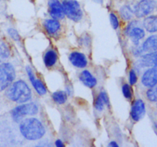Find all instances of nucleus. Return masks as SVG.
I'll list each match as a JSON object with an SVG mask.
<instances>
[{
	"instance_id": "nucleus-14",
	"label": "nucleus",
	"mask_w": 157,
	"mask_h": 147,
	"mask_svg": "<svg viewBox=\"0 0 157 147\" xmlns=\"http://www.w3.org/2000/svg\"><path fill=\"white\" fill-rule=\"evenodd\" d=\"M110 105V100H109L108 95L105 91H101L97 99L95 100V108L98 111H102L104 109L105 106Z\"/></svg>"
},
{
	"instance_id": "nucleus-11",
	"label": "nucleus",
	"mask_w": 157,
	"mask_h": 147,
	"mask_svg": "<svg viewBox=\"0 0 157 147\" xmlns=\"http://www.w3.org/2000/svg\"><path fill=\"white\" fill-rule=\"evenodd\" d=\"M26 70H27L28 76H29V80H30L31 83H32V84L33 85L34 88L36 90L37 93L39 95L45 94L46 92H47V90H46L44 84H43L40 80L37 79V78L35 77V74H34L33 71H32V70L31 69V67H27Z\"/></svg>"
},
{
	"instance_id": "nucleus-1",
	"label": "nucleus",
	"mask_w": 157,
	"mask_h": 147,
	"mask_svg": "<svg viewBox=\"0 0 157 147\" xmlns=\"http://www.w3.org/2000/svg\"><path fill=\"white\" fill-rule=\"evenodd\" d=\"M20 132L25 139L37 140L44 136L45 129L40 120L34 117L23 119L20 123Z\"/></svg>"
},
{
	"instance_id": "nucleus-10",
	"label": "nucleus",
	"mask_w": 157,
	"mask_h": 147,
	"mask_svg": "<svg viewBox=\"0 0 157 147\" xmlns=\"http://www.w3.org/2000/svg\"><path fill=\"white\" fill-rule=\"evenodd\" d=\"M138 64L140 67H157V51L149 52L148 54L141 57L140 61H138Z\"/></svg>"
},
{
	"instance_id": "nucleus-12",
	"label": "nucleus",
	"mask_w": 157,
	"mask_h": 147,
	"mask_svg": "<svg viewBox=\"0 0 157 147\" xmlns=\"http://www.w3.org/2000/svg\"><path fill=\"white\" fill-rule=\"evenodd\" d=\"M69 61L75 67L78 68H84L87 64V58L81 52H72L69 56Z\"/></svg>"
},
{
	"instance_id": "nucleus-31",
	"label": "nucleus",
	"mask_w": 157,
	"mask_h": 147,
	"mask_svg": "<svg viewBox=\"0 0 157 147\" xmlns=\"http://www.w3.org/2000/svg\"><path fill=\"white\" fill-rule=\"evenodd\" d=\"M122 1H127V0H122Z\"/></svg>"
},
{
	"instance_id": "nucleus-5",
	"label": "nucleus",
	"mask_w": 157,
	"mask_h": 147,
	"mask_svg": "<svg viewBox=\"0 0 157 147\" xmlns=\"http://www.w3.org/2000/svg\"><path fill=\"white\" fill-rule=\"evenodd\" d=\"M38 112V107L35 103H28L15 107L12 110V116L16 122H19L24 116H33Z\"/></svg>"
},
{
	"instance_id": "nucleus-15",
	"label": "nucleus",
	"mask_w": 157,
	"mask_h": 147,
	"mask_svg": "<svg viewBox=\"0 0 157 147\" xmlns=\"http://www.w3.org/2000/svg\"><path fill=\"white\" fill-rule=\"evenodd\" d=\"M142 49L146 52H153L157 51V35H152L147 38L142 45Z\"/></svg>"
},
{
	"instance_id": "nucleus-28",
	"label": "nucleus",
	"mask_w": 157,
	"mask_h": 147,
	"mask_svg": "<svg viewBox=\"0 0 157 147\" xmlns=\"http://www.w3.org/2000/svg\"><path fill=\"white\" fill-rule=\"evenodd\" d=\"M55 145L57 147H63L64 146V143L62 142V141L60 140V139H58V140L55 142Z\"/></svg>"
},
{
	"instance_id": "nucleus-22",
	"label": "nucleus",
	"mask_w": 157,
	"mask_h": 147,
	"mask_svg": "<svg viewBox=\"0 0 157 147\" xmlns=\"http://www.w3.org/2000/svg\"><path fill=\"white\" fill-rule=\"evenodd\" d=\"M10 52L8 46L6 43L0 41V61H2L4 60L7 59L9 57Z\"/></svg>"
},
{
	"instance_id": "nucleus-4",
	"label": "nucleus",
	"mask_w": 157,
	"mask_h": 147,
	"mask_svg": "<svg viewBox=\"0 0 157 147\" xmlns=\"http://www.w3.org/2000/svg\"><path fill=\"white\" fill-rule=\"evenodd\" d=\"M62 6L64 14L71 20L79 21L83 17L81 5L77 0H63Z\"/></svg>"
},
{
	"instance_id": "nucleus-27",
	"label": "nucleus",
	"mask_w": 157,
	"mask_h": 147,
	"mask_svg": "<svg viewBox=\"0 0 157 147\" xmlns=\"http://www.w3.org/2000/svg\"><path fill=\"white\" fill-rule=\"evenodd\" d=\"M8 33H9V35H10L11 38H13L14 40H15V41H18V40L20 39V37H19V35H18V32H17L16 30H15V29L9 28V30H8Z\"/></svg>"
},
{
	"instance_id": "nucleus-8",
	"label": "nucleus",
	"mask_w": 157,
	"mask_h": 147,
	"mask_svg": "<svg viewBox=\"0 0 157 147\" xmlns=\"http://www.w3.org/2000/svg\"><path fill=\"white\" fill-rule=\"evenodd\" d=\"M146 113L145 104L142 100H136L133 102L131 108V117L134 121H140L144 116Z\"/></svg>"
},
{
	"instance_id": "nucleus-16",
	"label": "nucleus",
	"mask_w": 157,
	"mask_h": 147,
	"mask_svg": "<svg viewBox=\"0 0 157 147\" xmlns=\"http://www.w3.org/2000/svg\"><path fill=\"white\" fill-rule=\"evenodd\" d=\"M44 27L46 32L50 35H54L58 32L61 28L60 22L57 19H46L44 22Z\"/></svg>"
},
{
	"instance_id": "nucleus-2",
	"label": "nucleus",
	"mask_w": 157,
	"mask_h": 147,
	"mask_svg": "<svg viewBox=\"0 0 157 147\" xmlns=\"http://www.w3.org/2000/svg\"><path fill=\"white\" fill-rule=\"evenodd\" d=\"M8 97L14 102L25 103L32 97V91L30 87L25 81L19 80L15 81L9 87L6 93Z\"/></svg>"
},
{
	"instance_id": "nucleus-24",
	"label": "nucleus",
	"mask_w": 157,
	"mask_h": 147,
	"mask_svg": "<svg viewBox=\"0 0 157 147\" xmlns=\"http://www.w3.org/2000/svg\"><path fill=\"white\" fill-rule=\"evenodd\" d=\"M122 92L124 96H125L127 99H131L132 98V90L130 88V85L127 84H124L122 87Z\"/></svg>"
},
{
	"instance_id": "nucleus-25",
	"label": "nucleus",
	"mask_w": 157,
	"mask_h": 147,
	"mask_svg": "<svg viewBox=\"0 0 157 147\" xmlns=\"http://www.w3.org/2000/svg\"><path fill=\"white\" fill-rule=\"evenodd\" d=\"M109 18H110V24H111V26L113 27V28L117 29L118 27H119V20H118L117 16L115 14L110 13Z\"/></svg>"
},
{
	"instance_id": "nucleus-29",
	"label": "nucleus",
	"mask_w": 157,
	"mask_h": 147,
	"mask_svg": "<svg viewBox=\"0 0 157 147\" xmlns=\"http://www.w3.org/2000/svg\"><path fill=\"white\" fill-rule=\"evenodd\" d=\"M108 146H110V147H118V144L116 142H114V141H112L111 142H110V143H109Z\"/></svg>"
},
{
	"instance_id": "nucleus-6",
	"label": "nucleus",
	"mask_w": 157,
	"mask_h": 147,
	"mask_svg": "<svg viewBox=\"0 0 157 147\" xmlns=\"http://www.w3.org/2000/svg\"><path fill=\"white\" fill-rule=\"evenodd\" d=\"M156 7V0H140L133 8L134 15L137 18L148 16Z\"/></svg>"
},
{
	"instance_id": "nucleus-30",
	"label": "nucleus",
	"mask_w": 157,
	"mask_h": 147,
	"mask_svg": "<svg viewBox=\"0 0 157 147\" xmlns=\"http://www.w3.org/2000/svg\"><path fill=\"white\" fill-rule=\"evenodd\" d=\"M95 2H103V0H94Z\"/></svg>"
},
{
	"instance_id": "nucleus-18",
	"label": "nucleus",
	"mask_w": 157,
	"mask_h": 147,
	"mask_svg": "<svg viewBox=\"0 0 157 147\" xmlns=\"http://www.w3.org/2000/svg\"><path fill=\"white\" fill-rule=\"evenodd\" d=\"M128 35L130 37L133 44L135 45H138L141 39H143L144 38V36H145V32H144V30L143 28L136 26V27H134L130 31Z\"/></svg>"
},
{
	"instance_id": "nucleus-20",
	"label": "nucleus",
	"mask_w": 157,
	"mask_h": 147,
	"mask_svg": "<svg viewBox=\"0 0 157 147\" xmlns=\"http://www.w3.org/2000/svg\"><path fill=\"white\" fill-rule=\"evenodd\" d=\"M119 13L123 19L125 20V21H129L131 18H133V15H134V11H133V9H132L130 6L125 5V6H123L120 9Z\"/></svg>"
},
{
	"instance_id": "nucleus-19",
	"label": "nucleus",
	"mask_w": 157,
	"mask_h": 147,
	"mask_svg": "<svg viewBox=\"0 0 157 147\" xmlns=\"http://www.w3.org/2000/svg\"><path fill=\"white\" fill-rule=\"evenodd\" d=\"M58 60V55L57 53L53 50L48 51L45 53L44 57V62L46 67H51L54 66Z\"/></svg>"
},
{
	"instance_id": "nucleus-23",
	"label": "nucleus",
	"mask_w": 157,
	"mask_h": 147,
	"mask_svg": "<svg viewBox=\"0 0 157 147\" xmlns=\"http://www.w3.org/2000/svg\"><path fill=\"white\" fill-rule=\"evenodd\" d=\"M147 96L148 100L151 102H156L157 101V86L150 87L147 92Z\"/></svg>"
},
{
	"instance_id": "nucleus-21",
	"label": "nucleus",
	"mask_w": 157,
	"mask_h": 147,
	"mask_svg": "<svg viewBox=\"0 0 157 147\" xmlns=\"http://www.w3.org/2000/svg\"><path fill=\"white\" fill-rule=\"evenodd\" d=\"M52 99L58 104H63L67 101V93L64 91H56L52 94Z\"/></svg>"
},
{
	"instance_id": "nucleus-7",
	"label": "nucleus",
	"mask_w": 157,
	"mask_h": 147,
	"mask_svg": "<svg viewBox=\"0 0 157 147\" xmlns=\"http://www.w3.org/2000/svg\"><path fill=\"white\" fill-rule=\"evenodd\" d=\"M49 15L55 19H62L65 16L62 2L60 0H48V2Z\"/></svg>"
},
{
	"instance_id": "nucleus-3",
	"label": "nucleus",
	"mask_w": 157,
	"mask_h": 147,
	"mask_svg": "<svg viewBox=\"0 0 157 147\" xmlns=\"http://www.w3.org/2000/svg\"><path fill=\"white\" fill-rule=\"evenodd\" d=\"M15 78V71L10 63H3L0 65V91L6 90Z\"/></svg>"
},
{
	"instance_id": "nucleus-17",
	"label": "nucleus",
	"mask_w": 157,
	"mask_h": 147,
	"mask_svg": "<svg viewBox=\"0 0 157 147\" xmlns=\"http://www.w3.org/2000/svg\"><path fill=\"white\" fill-rule=\"evenodd\" d=\"M144 26L146 30L149 32H157V15L147 16L144 21Z\"/></svg>"
},
{
	"instance_id": "nucleus-9",
	"label": "nucleus",
	"mask_w": 157,
	"mask_h": 147,
	"mask_svg": "<svg viewBox=\"0 0 157 147\" xmlns=\"http://www.w3.org/2000/svg\"><path fill=\"white\" fill-rule=\"evenodd\" d=\"M142 84L147 87L157 85V67H150L144 72L142 77Z\"/></svg>"
},
{
	"instance_id": "nucleus-26",
	"label": "nucleus",
	"mask_w": 157,
	"mask_h": 147,
	"mask_svg": "<svg viewBox=\"0 0 157 147\" xmlns=\"http://www.w3.org/2000/svg\"><path fill=\"white\" fill-rule=\"evenodd\" d=\"M129 81H130V84L131 85H134L137 81V76L136 74V72L134 70H131L129 74Z\"/></svg>"
},
{
	"instance_id": "nucleus-13",
	"label": "nucleus",
	"mask_w": 157,
	"mask_h": 147,
	"mask_svg": "<svg viewBox=\"0 0 157 147\" xmlns=\"http://www.w3.org/2000/svg\"><path fill=\"white\" fill-rule=\"evenodd\" d=\"M80 81L83 83L85 86H87V87H90V88H92V87H94L96 86L97 83V79L91 74L90 71L85 70L84 71L81 72V75L79 77Z\"/></svg>"
}]
</instances>
